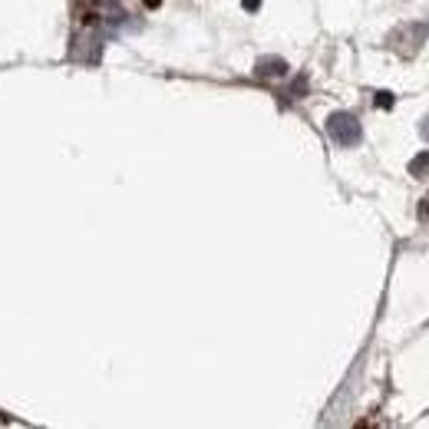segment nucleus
I'll return each instance as SVG.
<instances>
[{
  "label": "nucleus",
  "instance_id": "obj_8",
  "mask_svg": "<svg viewBox=\"0 0 429 429\" xmlns=\"http://www.w3.org/2000/svg\"><path fill=\"white\" fill-rule=\"evenodd\" d=\"M420 135H423V139H426V143H429V116H426V119H423V123H420Z\"/></svg>",
  "mask_w": 429,
  "mask_h": 429
},
{
  "label": "nucleus",
  "instance_id": "obj_11",
  "mask_svg": "<svg viewBox=\"0 0 429 429\" xmlns=\"http://www.w3.org/2000/svg\"><path fill=\"white\" fill-rule=\"evenodd\" d=\"M426 33H429V30H426Z\"/></svg>",
  "mask_w": 429,
  "mask_h": 429
},
{
  "label": "nucleus",
  "instance_id": "obj_9",
  "mask_svg": "<svg viewBox=\"0 0 429 429\" xmlns=\"http://www.w3.org/2000/svg\"><path fill=\"white\" fill-rule=\"evenodd\" d=\"M241 7H245V10H257V7H261V0H241Z\"/></svg>",
  "mask_w": 429,
  "mask_h": 429
},
{
  "label": "nucleus",
  "instance_id": "obj_7",
  "mask_svg": "<svg viewBox=\"0 0 429 429\" xmlns=\"http://www.w3.org/2000/svg\"><path fill=\"white\" fill-rule=\"evenodd\" d=\"M377 106L380 109H393V93H377Z\"/></svg>",
  "mask_w": 429,
  "mask_h": 429
},
{
  "label": "nucleus",
  "instance_id": "obj_4",
  "mask_svg": "<svg viewBox=\"0 0 429 429\" xmlns=\"http://www.w3.org/2000/svg\"><path fill=\"white\" fill-rule=\"evenodd\" d=\"M410 175L413 179H429V152H420L416 159H410Z\"/></svg>",
  "mask_w": 429,
  "mask_h": 429
},
{
  "label": "nucleus",
  "instance_id": "obj_5",
  "mask_svg": "<svg viewBox=\"0 0 429 429\" xmlns=\"http://www.w3.org/2000/svg\"><path fill=\"white\" fill-rule=\"evenodd\" d=\"M301 93H307V77H297L294 79V86L287 89V99H297Z\"/></svg>",
  "mask_w": 429,
  "mask_h": 429
},
{
  "label": "nucleus",
  "instance_id": "obj_6",
  "mask_svg": "<svg viewBox=\"0 0 429 429\" xmlns=\"http://www.w3.org/2000/svg\"><path fill=\"white\" fill-rule=\"evenodd\" d=\"M416 215H420V221H426L429 225V195H423L420 205H416Z\"/></svg>",
  "mask_w": 429,
  "mask_h": 429
},
{
  "label": "nucleus",
  "instance_id": "obj_10",
  "mask_svg": "<svg viewBox=\"0 0 429 429\" xmlns=\"http://www.w3.org/2000/svg\"><path fill=\"white\" fill-rule=\"evenodd\" d=\"M145 7H159V4H162V0H143Z\"/></svg>",
  "mask_w": 429,
  "mask_h": 429
},
{
  "label": "nucleus",
  "instance_id": "obj_1",
  "mask_svg": "<svg viewBox=\"0 0 429 429\" xmlns=\"http://www.w3.org/2000/svg\"><path fill=\"white\" fill-rule=\"evenodd\" d=\"M327 135H330V143H337L340 149H350V145L360 143V119L353 113H330L327 116Z\"/></svg>",
  "mask_w": 429,
  "mask_h": 429
},
{
  "label": "nucleus",
  "instance_id": "obj_2",
  "mask_svg": "<svg viewBox=\"0 0 429 429\" xmlns=\"http://www.w3.org/2000/svg\"><path fill=\"white\" fill-rule=\"evenodd\" d=\"M423 40H426V27H420V23H400L390 33V50H396L403 57H413V53H420Z\"/></svg>",
  "mask_w": 429,
  "mask_h": 429
},
{
  "label": "nucleus",
  "instance_id": "obj_3",
  "mask_svg": "<svg viewBox=\"0 0 429 429\" xmlns=\"http://www.w3.org/2000/svg\"><path fill=\"white\" fill-rule=\"evenodd\" d=\"M255 73L261 79H284L287 73H291V67H287V60H281V57H261L255 63Z\"/></svg>",
  "mask_w": 429,
  "mask_h": 429
}]
</instances>
